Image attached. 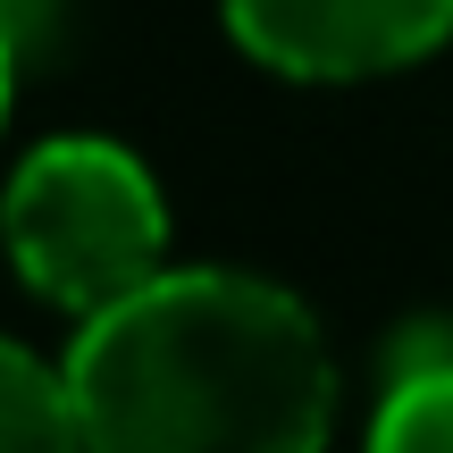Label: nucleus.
I'll list each match as a JSON object with an SVG mask.
<instances>
[{
    "mask_svg": "<svg viewBox=\"0 0 453 453\" xmlns=\"http://www.w3.org/2000/svg\"><path fill=\"white\" fill-rule=\"evenodd\" d=\"M370 453H453V336L411 327L370 420Z\"/></svg>",
    "mask_w": 453,
    "mask_h": 453,
    "instance_id": "obj_4",
    "label": "nucleus"
},
{
    "mask_svg": "<svg viewBox=\"0 0 453 453\" xmlns=\"http://www.w3.org/2000/svg\"><path fill=\"white\" fill-rule=\"evenodd\" d=\"M226 34L277 76L353 84L428 59L453 34V0H226Z\"/></svg>",
    "mask_w": 453,
    "mask_h": 453,
    "instance_id": "obj_3",
    "label": "nucleus"
},
{
    "mask_svg": "<svg viewBox=\"0 0 453 453\" xmlns=\"http://www.w3.org/2000/svg\"><path fill=\"white\" fill-rule=\"evenodd\" d=\"M84 453H319L336 361L286 286L243 269H160L67 344Z\"/></svg>",
    "mask_w": 453,
    "mask_h": 453,
    "instance_id": "obj_1",
    "label": "nucleus"
},
{
    "mask_svg": "<svg viewBox=\"0 0 453 453\" xmlns=\"http://www.w3.org/2000/svg\"><path fill=\"white\" fill-rule=\"evenodd\" d=\"M9 93H17V42H9V17H0V118H9Z\"/></svg>",
    "mask_w": 453,
    "mask_h": 453,
    "instance_id": "obj_6",
    "label": "nucleus"
},
{
    "mask_svg": "<svg viewBox=\"0 0 453 453\" xmlns=\"http://www.w3.org/2000/svg\"><path fill=\"white\" fill-rule=\"evenodd\" d=\"M0 453H84V420H76L67 370L34 361L9 336H0Z\"/></svg>",
    "mask_w": 453,
    "mask_h": 453,
    "instance_id": "obj_5",
    "label": "nucleus"
},
{
    "mask_svg": "<svg viewBox=\"0 0 453 453\" xmlns=\"http://www.w3.org/2000/svg\"><path fill=\"white\" fill-rule=\"evenodd\" d=\"M0 235H9L17 277L76 319L127 303L134 286H151L168 269L160 185L127 143H101V134H59L34 151L9 177Z\"/></svg>",
    "mask_w": 453,
    "mask_h": 453,
    "instance_id": "obj_2",
    "label": "nucleus"
}]
</instances>
